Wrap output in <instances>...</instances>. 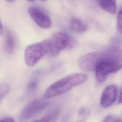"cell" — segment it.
I'll return each mask as SVG.
<instances>
[{
  "mask_svg": "<svg viewBox=\"0 0 122 122\" xmlns=\"http://www.w3.org/2000/svg\"><path fill=\"white\" fill-rule=\"evenodd\" d=\"M27 0V1H30V2H32V1H33L34 0Z\"/></svg>",
  "mask_w": 122,
  "mask_h": 122,
  "instance_id": "22",
  "label": "cell"
},
{
  "mask_svg": "<svg viewBox=\"0 0 122 122\" xmlns=\"http://www.w3.org/2000/svg\"><path fill=\"white\" fill-rule=\"evenodd\" d=\"M117 27L118 31L122 33V9L119 10L117 14Z\"/></svg>",
  "mask_w": 122,
  "mask_h": 122,
  "instance_id": "15",
  "label": "cell"
},
{
  "mask_svg": "<svg viewBox=\"0 0 122 122\" xmlns=\"http://www.w3.org/2000/svg\"><path fill=\"white\" fill-rule=\"evenodd\" d=\"M51 49V41L45 40L28 46L24 51V60L26 64L32 67L37 63Z\"/></svg>",
  "mask_w": 122,
  "mask_h": 122,
  "instance_id": "3",
  "label": "cell"
},
{
  "mask_svg": "<svg viewBox=\"0 0 122 122\" xmlns=\"http://www.w3.org/2000/svg\"><path fill=\"white\" fill-rule=\"evenodd\" d=\"M120 120L118 119V118L116 117L113 115H109L106 116L103 120V122H120Z\"/></svg>",
  "mask_w": 122,
  "mask_h": 122,
  "instance_id": "17",
  "label": "cell"
},
{
  "mask_svg": "<svg viewBox=\"0 0 122 122\" xmlns=\"http://www.w3.org/2000/svg\"><path fill=\"white\" fill-rule=\"evenodd\" d=\"M70 28L76 32L83 33L87 30V26L80 19L73 18L70 20Z\"/></svg>",
  "mask_w": 122,
  "mask_h": 122,
  "instance_id": "11",
  "label": "cell"
},
{
  "mask_svg": "<svg viewBox=\"0 0 122 122\" xmlns=\"http://www.w3.org/2000/svg\"><path fill=\"white\" fill-rule=\"evenodd\" d=\"M38 85V82L36 81H30L27 87V93L31 94L33 93L36 89Z\"/></svg>",
  "mask_w": 122,
  "mask_h": 122,
  "instance_id": "14",
  "label": "cell"
},
{
  "mask_svg": "<svg viewBox=\"0 0 122 122\" xmlns=\"http://www.w3.org/2000/svg\"><path fill=\"white\" fill-rule=\"evenodd\" d=\"M109 59L120 62L122 61V51L118 47H113L103 52H94L82 56L79 60L78 64L82 70L91 71L95 70L101 61Z\"/></svg>",
  "mask_w": 122,
  "mask_h": 122,
  "instance_id": "1",
  "label": "cell"
},
{
  "mask_svg": "<svg viewBox=\"0 0 122 122\" xmlns=\"http://www.w3.org/2000/svg\"><path fill=\"white\" fill-rule=\"evenodd\" d=\"M117 93L116 85L112 84L106 87L102 92L101 98V106L103 108H107L111 106L116 100Z\"/></svg>",
  "mask_w": 122,
  "mask_h": 122,
  "instance_id": "8",
  "label": "cell"
},
{
  "mask_svg": "<svg viewBox=\"0 0 122 122\" xmlns=\"http://www.w3.org/2000/svg\"><path fill=\"white\" fill-rule=\"evenodd\" d=\"M3 31V26L2 24L1 23V25H0V34H1L2 33V32Z\"/></svg>",
  "mask_w": 122,
  "mask_h": 122,
  "instance_id": "20",
  "label": "cell"
},
{
  "mask_svg": "<svg viewBox=\"0 0 122 122\" xmlns=\"http://www.w3.org/2000/svg\"><path fill=\"white\" fill-rule=\"evenodd\" d=\"M101 8L106 12L114 14L116 11V0H96Z\"/></svg>",
  "mask_w": 122,
  "mask_h": 122,
  "instance_id": "9",
  "label": "cell"
},
{
  "mask_svg": "<svg viewBox=\"0 0 122 122\" xmlns=\"http://www.w3.org/2000/svg\"><path fill=\"white\" fill-rule=\"evenodd\" d=\"M15 46V41L13 33L8 29L6 31L5 49L7 53L12 54Z\"/></svg>",
  "mask_w": 122,
  "mask_h": 122,
  "instance_id": "10",
  "label": "cell"
},
{
  "mask_svg": "<svg viewBox=\"0 0 122 122\" xmlns=\"http://www.w3.org/2000/svg\"><path fill=\"white\" fill-rule=\"evenodd\" d=\"M122 68L121 62L109 59H103L99 62L95 67L96 80L99 83H103L109 74L116 72Z\"/></svg>",
  "mask_w": 122,
  "mask_h": 122,
  "instance_id": "5",
  "label": "cell"
},
{
  "mask_svg": "<svg viewBox=\"0 0 122 122\" xmlns=\"http://www.w3.org/2000/svg\"><path fill=\"white\" fill-rule=\"evenodd\" d=\"M59 110H56L44 115L40 120V122H54L56 121L59 114Z\"/></svg>",
  "mask_w": 122,
  "mask_h": 122,
  "instance_id": "12",
  "label": "cell"
},
{
  "mask_svg": "<svg viewBox=\"0 0 122 122\" xmlns=\"http://www.w3.org/2000/svg\"><path fill=\"white\" fill-rule=\"evenodd\" d=\"M10 90V86L7 83H2L0 85V101L6 96Z\"/></svg>",
  "mask_w": 122,
  "mask_h": 122,
  "instance_id": "13",
  "label": "cell"
},
{
  "mask_svg": "<svg viewBox=\"0 0 122 122\" xmlns=\"http://www.w3.org/2000/svg\"><path fill=\"white\" fill-rule=\"evenodd\" d=\"M6 0L7 1H8L9 2H12L14 1V0Z\"/></svg>",
  "mask_w": 122,
  "mask_h": 122,
  "instance_id": "21",
  "label": "cell"
},
{
  "mask_svg": "<svg viewBox=\"0 0 122 122\" xmlns=\"http://www.w3.org/2000/svg\"><path fill=\"white\" fill-rule=\"evenodd\" d=\"M118 102L119 103H122V88L121 91V93H120V95L119 96V98L118 99Z\"/></svg>",
  "mask_w": 122,
  "mask_h": 122,
  "instance_id": "19",
  "label": "cell"
},
{
  "mask_svg": "<svg viewBox=\"0 0 122 122\" xmlns=\"http://www.w3.org/2000/svg\"><path fill=\"white\" fill-rule=\"evenodd\" d=\"M51 41V49L49 52L54 57L61 51L73 48L76 45V41L68 34L63 31H57L53 34Z\"/></svg>",
  "mask_w": 122,
  "mask_h": 122,
  "instance_id": "4",
  "label": "cell"
},
{
  "mask_svg": "<svg viewBox=\"0 0 122 122\" xmlns=\"http://www.w3.org/2000/svg\"><path fill=\"white\" fill-rule=\"evenodd\" d=\"M28 13L32 20L41 28L48 29L51 26L52 22L49 16L39 7H30Z\"/></svg>",
  "mask_w": 122,
  "mask_h": 122,
  "instance_id": "7",
  "label": "cell"
},
{
  "mask_svg": "<svg viewBox=\"0 0 122 122\" xmlns=\"http://www.w3.org/2000/svg\"><path fill=\"white\" fill-rule=\"evenodd\" d=\"M41 0V1H46L47 0Z\"/></svg>",
  "mask_w": 122,
  "mask_h": 122,
  "instance_id": "23",
  "label": "cell"
},
{
  "mask_svg": "<svg viewBox=\"0 0 122 122\" xmlns=\"http://www.w3.org/2000/svg\"><path fill=\"white\" fill-rule=\"evenodd\" d=\"M48 105L49 102L45 99H35L22 109L20 118L22 120L31 119L44 110Z\"/></svg>",
  "mask_w": 122,
  "mask_h": 122,
  "instance_id": "6",
  "label": "cell"
},
{
  "mask_svg": "<svg viewBox=\"0 0 122 122\" xmlns=\"http://www.w3.org/2000/svg\"><path fill=\"white\" fill-rule=\"evenodd\" d=\"M1 121L5 122H14V120L13 119V118L9 116H6L3 117L2 119H1Z\"/></svg>",
  "mask_w": 122,
  "mask_h": 122,
  "instance_id": "18",
  "label": "cell"
},
{
  "mask_svg": "<svg viewBox=\"0 0 122 122\" xmlns=\"http://www.w3.org/2000/svg\"><path fill=\"white\" fill-rule=\"evenodd\" d=\"M79 115L80 117L82 118L87 117L90 114V111L86 107H82L79 111Z\"/></svg>",
  "mask_w": 122,
  "mask_h": 122,
  "instance_id": "16",
  "label": "cell"
},
{
  "mask_svg": "<svg viewBox=\"0 0 122 122\" xmlns=\"http://www.w3.org/2000/svg\"><path fill=\"white\" fill-rule=\"evenodd\" d=\"M87 79L84 73H74L68 75L53 83L46 90L44 94L45 99L51 98L62 94L77 86Z\"/></svg>",
  "mask_w": 122,
  "mask_h": 122,
  "instance_id": "2",
  "label": "cell"
}]
</instances>
